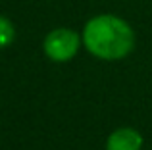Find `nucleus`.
Returning <instances> with one entry per match:
<instances>
[{
  "label": "nucleus",
  "mask_w": 152,
  "mask_h": 150,
  "mask_svg": "<svg viewBox=\"0 0 152 150\" xmlns=\"http://www.w3.org/2000/svg\"><path fill=\"white\" fill-rule=\"evenodd\" d=\"M83 46L98 60L115 62L129 56L135 48V31L125 19L114 14L91 17L83 27Z\"/></svg>",
  "instance_id": "f257e3e1"
},
{
  "label": "nucleus",
  "mask_w": 152,
  "mask_h": 150,
  "mask_svg": "<svg viewBox=\"0 0 152 150\" xmlns=\"http://www.w3.org/2000/svg\"><path fill=\"white\" fill-rule=\"evenodd\" d=\"M81 42L83 39L77 31L69 29V27H56L45 37L42 50L48 60L62 64V62H69L77 56Z\"/></svg>",
  "instance_id": "f03ea898"
},
{
  "label": "nucleus",
  "mask_w": 152,
  "mask_h": 150,
  "mask_svg": "<svg viewBox=\"0 0 152 150\" xmlns=\"http://www.w3.org/2000/svg\"><path fill=\"white\" fill-rule=\"evenodd\" d=\"M142 137L133 127H119L110 133L106 141V150H141Z\"/></svg>",
  "instance_id": "7ed1b4c3"
},
{
  "label": "nucleus",
  "mask_w": 152,
  "mask_h": 150,
  "mask_svg": "<svg viewBox=\"0 0 152 150\" xmlns=\"http://www.w3.org/2000/svg\"><path fill=\"white\" fill-rule=\"evenodd\" d=\"M15 41V25L6 15H0V50L8 48Z\"/></svg>",
  "instance_id": "20e7f679"
}]
</instances>
